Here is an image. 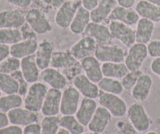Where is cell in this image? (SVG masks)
I'll list each match as a JSON object with an SVG mask.
<instances>
[{
	"label": "cell",
	"mask_w": 160,
	"mask_h": 134,
	"mask_svg": "<svg viewBox=\"0 0 160 134\" xmlns=\"http://www.w3.org/2000/svg\"><path fill=\"white\" fill-rule=\"evenodd\" d=\"M78 61L70 53V51H54L52 56L50 67L56 69L68 68L74 65Z\"/></svg>",
	"instance_id": "29"
},
{
	"label": "cell",
	"mask_w": 160,
	"mask_h": 134,
	"mask_svg": "<svg viewBox=\"0 0 160 134\" xmlns=\"http://www.w3.org/2000/svg\"><path fill=\"white\" fill-rule=\"evenodd\" d=\"M26 23L37 35H45L52 31V25L45 12L38 8H31L26 12Z\"/></svg>",
	"instance_id": "5"
},
{
	"label": "cell",
	"mask_w": 160,
	"mask_h": 134,
	"mask_svg": "<svg viewBox=\"0 0 160 134\" xmlns=\"http://www.w3.org/2000/svg\"><path fill=\"white\" fill-rule=\"evenodd\" d=\"M23 134H41V125L35 122L27 126L23 129Z\"/></svg>",
	"instance_id": "46"
},
{
	"label": "cell",
	"mask_w": 160,
	"mask_h": 134,
	"mask_svg": "<svg viewBox=\"0 0 160 134\" xmlns=\"http://www.w3.org/2000/svg\"><path fill=\"white\" fill-rule=\"evenodd\" d=\"M102 71L104 77L121 79L127 75L129 70L123 62H106L102 64Z\"/></svg>",
	"instance_id": "30"
},
{
	"label": "cell",
	"mask_w": 160,
	"mask_h": 134,
	"mask_svg": "<svg viewBox=\"0 0 160 134\" xmlns=\"http://www.w3.org/2000/svg\"><path fill=\"white\" fill-rule=\"evenodd\" d=\"M152 78L148 74L142 73L131 89V96L137 102H144L148 99L152 88Z\"/></svg>",
	"instance_id": "16"
},
{
	"label": "cell",
	"mask_w": 160,
	"mask_h": 134,
	"mask_svg": "<svg viewBox=\"0 0 160 134\" xmlns=\"http://www.w3.org/2000/svg\"><path fill=\"white\" fill-rule=\"evenodd\" d=\"M23 40L20 29L0 28V44L12 46Z\"/></svg>",
	"instance_id": "34"
},
{
	"label": "cell",
	"mask_w": 160,
	"mask_h": 134,
	"mask_svg": "<svg viewBox=\"0 0 160 134\" xmlns=\"http://www.w3.org/2000/svg\"><path fill=\"white\" fill-rule=\"evenodd\" d=\"M18 83L11 75L0 73V91L6 95L16 94L19 92Z\"/></svg>",
	"instance_id": "35"
},
{
	"label": "cell",
	"mask_w": 160,
	"mask_h": 134,
	"mask_svg": "<svg viewBox=\"0 0 160 134\" xmlns=\"http://www.w3.org/2000/svg\"><path fill=\"white\" fill-rule=\"evenodd\" d=\"M9 118L6 113L0 112V129L9 126Z\"/></svg>",
	"instance_id": "52"
},
{
	"label": "cell",
	"mask_w": 160,
	"mask_h": 134,
	"mask_svg": "<svg viewBox=\"0 0 160 134\" xmlns=\"http://www.w3.org/2000/svg\"><path fill=\"white\" fill-rule=\"evenodd\" d=\"M0 134H23V129L19 126L12 125L0 129Z\"/></svg>",
	"instance_id": "44"
},
{
	"label": "cell",
	"mask_w": 160,
	"mask_h": 134,
	"mask_svg": "<svg viewBox=\"0 0 160 134\" xmlns=\"http://www.w3.org/2000/svg\"><path fill=\"white\" fill-rule=\"evenodd\" d=\"M145 134H159V133L156 131H149V132H147Z\"/></svg>",
	"instance_id": "55"
},
{
	"label": "cell",
	"mask_w": 160,
	"mask_h": 134,
	"mask_svg": "<svg viewBox=\"0 0 160 134\" xmlns=\"http://www.w3.org/2000/svg\"><path fill=\"white\" fill-rule=\"evenodd\" d=\"M59 125L60 127L68 130L71 134L84 133V126L78 120L74 115H62L59 119Z\"/></svg>",
	"instance_id": "33"
},
{
	"label": "cell",
	"mask_w": 160,
	"mask_h": 134,
	"mask_svg": "<svg viewBox=\"0 0 160 134\" xmlns=\"http://www.w3.org/2000/svg\"><path fill=\"white\" fill-rule=\"evenodd\" d=\"M147 48L151 57H160V40H151L147 44Z\"/></svg>",
	"instance_id": "41"
},
{
	"label": "cell",
	"mask_w": 160,
	"mask_h": 134,
	"mask_svg": "<svg viewBox=\"0 0 160 134\" xmlns=\"http://www.w3.org/2000/svg\"><path fill=\"white\" fill-rule=\"evenodd\" d=\"M109 19L111 20L122 22L129 26H133L137 24L140 19V16L136 12L135 9L117 6L112 11Z\"/></svg>",
	"instance_id": "22"
},
{
	"label": "cell",
	"mask_w": 160,
	"mask_h": 134,
	"mask_svg": "<svg viewBox=\"0 0 160 134\" xmlns=\"http://www.w3.org/2000/svg\"><path fill=\"white\" fill-rule=\"evenodd\" d=\"M126 54L127 53L124 49L119 46L105 44L97 46L94 56L100 62L121 63L124 62Z\"/></svg>",
	"instance_id": "6"
},
{
	"label": "cell",
	"mask_w": 160,
	"mask_h": 134,
	"mask_svg": "<svg viewBox=\"0 0 160 134\" xmlns=\"http://www.w3.org/2000/svg\"><path fill=\"white\" fill-rule=\"evenodd\" d=\"M45 6L51 7L52 9H59L62 4L66 2V0H42Z\"/></svg>",
	"instance_id": "49"
},
{
	"label": "cell",
	"mask_w": 160,
	"mask_h": 134,
	"mask_svg": "<svg viewBox=\"0 0 160 134\" xmlns=\"http://www.w3.org/2000/svg\"><path fill=\"white\" fill-rule=\"evenodd\" d=\"M83 35L95 39L98 45L109 44L112 39L109 27L92 21L89 23Z\"/></svg>",
	"instance_id": "13"
},
{
	"label": "cell",
	"mask_w": 160,
	"mask_h": 134,
	"mask_svg": "<svg viewBox=\"0 0 160 134\" xmlns=\"http://www.w3.org/2000/svg\"><path fill=\"white\" fill-rule=\"evenodd\" d=\"M72 82L73 86L84 97L95 100L100 96V89L98 84L93 83L84 74L77 76Z\"/></svg>",
	"instance_id": "15"
},
{
	"label": "cell",
	"mask_w": 160,
	"mask_h": 134,
	"mask_svg": "<svg viewBox=\"0 0 160 134\" xmlns=\"http://www.w3.org/2000/svg\"><path fill=\"white\" fill-rule=\"evenodd\" d=\"M9 123L19 126H27L32 123L38 122V116L37 113L31 111L25 108H17L7 113Z\"/></svg>",
	"instance_id": "14"
},
{
	"label": "cell",
	"mask_w": 160,
	"mask_h": 134,
	"mask_svg": "<svg viewBox=\"0 0 160 134\" xmlns=\"http://www.w3.org/2000/svg\"><path fill=\"white\" fill-rule=\"evenodd\" d=\"M48 90V86L45 83L41 82L32 83L23 100L24 108L35 113L41 111Z\"/></svg>",
	"instance_id": "1"
},
{
	"label": "cell",
	"mask_w": 160,
	"mask_h": 134,
	"mask_svg": "<svg viewBox=\"0 0 160 134\" xmlns=\"http://www.w3.org/2000/svg\"><path fill=\"white\" fill-rule=\"evenodd\" d=\"M136 0H117L118 6L125 8H132Z\"/></svg>",
	"instance_id": "51"
},
{
	"label": "cell",
	"mask_w": 160,
	"mask_h": 134,
	"mask_svg": "<svg viewBox=\"0 0 160 134\" xmlns=\"http://www.w3.org/2000/svg\"><path fill=\"white\" fill-rule=\"evenodd\" d=\"M83 71L82 67H81V64L80 61L77 62L74 65H73L72 67H68V68L63 69L62 72V73L65 75V77L67 78V79L69 81H73L77 76H78L79 75H81V72Z\"/></svg>",
	"instance_id": "40"
},
{
	"label": "cell",
	"mask_w": 160,
	"mask_h": 134,
	"mask_svg": "<svg viewBox=\"0 0 160 134\" xmlns=\"http://www.w3.org/2000/svg\"><path fill=\"white\" fill-rule=\"evenodd\" d=\"M147 1L150 2V3H153V4L156 5V6H159L160 7V0H147Z\"/></svg>",
	"instance_id": "54"
},
{
	"label": "cell",
	"mask_w": 160,
	"mask_h": 134,
	"mask_svg": "<svg viewBox=\"0 0 160 134\" xmlns=\"http://www.w3.org/2000/svg\"><path fill=\"white\" fill-rule=\"evenodd\" d=\"M98 103L100 106L107 109L112 117L122 118L128 111L126 102L119 95L103 92L98 97Z\"/></svg>",
	"instance_id": "4"
},
{
	"label": "cell",
	"mask_w": 160,
	"mask_h": 134,
	"mask_svg": "<svg viewBox=\"0 0 160 134\" xmlns=\"http://www.w3.org/2000/svg\"><path fill=\"white\" fill-rule=\"evenodd\" d=\"M127 115L130 123L140 133L147 132L151 127V119L141 102H134L128 108Z\"/></svg>",
	"instance_id": "2"
},
{
	"label": "cell",
	"mask_w": 160,
	"mask_h": 134,
	"mask_svg": "<svg viewBox=\"0 0 160 134\" xmlns=\"http://www.w3.org/2000/svg\"><path fill=\"white\" fill-rule=\"evenodd\" d=\"M25 23L26 12L22 9H6L0 12V28L20 29Z\"/></svg>",
	"instance_id": "10"
},
{
	"label": "cell",
	"mask_w": 160,
	"mask_h": 134,
	"mask_svg": "<svg viewBox=\"0 0 160 134\" xmlns=\"http://www.w3.org/2000/svg\"><path fill=\"white\" fill-rule=\"evenodd\" d=\"M20 71L28 83L32 84L38 82L41 73L34 54L20 60Z\"/></svg>",
	"instance_id": "23"
},
{
	"label": "cell",
	"mask_w": 160,
	"mask_h": 134,
	"mask_svg": "<svg viewBox=\"0 0 160 134\" xmlns=\"http://www.w3.org/2000/svg\"><path fill=\"white\" fill-rule=\"evenodd\" d=\"M41 134H56L60 128L59 118L56 116H45L41 122Z\"/></svg>",
	"instance_id": "36"
},
{
	"label": "cell",
	"mask_w": 160,
	"mask_h": 134,
	"mask_svg": "<svg viewBox=\"0 0 160 134\" xmlns=\"http://www.w3.org/2000/svg\"><path fill=\"white\" fill-rule=\"evenodd\" d=\"M20 69V60L10 56L0 64V73L11 75Z\"/></svg>",
	"instance_id": "37"
},
{
	"label": "cell",
	"mask_w": 160,
	"mask_h": 134,
	"mask_svg": "<svg viewBox=\"0 0 160 134\" xmlns=\"http://www.w3.org/2000/svg\"><path fill=\"white\" fill-rule=\"evenodd\" d=\"M62 90L60 89H48L41 112L44 116H56L60 113Z\"/></svg>",
	"instance_id": "12"
},
{
	"label": "cell",
	"mask_w": 160,
	"mask_h": 134,
	"mask_svg": "<svg viewBox=\"0 0 160 134\" xmlns=\"http://www.w3.org/2000/svg\"><path fill=\"white\" fill-rule=\"evenodd\" d=\"M97 108L98 104L95 99L84 97L80 103L79 108L75 114V116L84 126H88Z\"/></svg>",
	"instance_id": "21"
},
{
	"label": "cell",
	"mask_w": 160,
	"mask_h": 134,
	"mask_svg": "<svg viewBox=\"0 0 160 134\" xmlns=\"http://www.w3.org/2000/svg\"><path fill=\"white\" fill-rule=\"evenodd\" d=\"M135 10L142 18L148 19L154 23L160 22V7L147 0H140L136 4Z\"/></svg>",
	"instance_id": "26"
},
{
	"label": "cell",
	"mask_w": 160,
	"mask_h": 134,
	"mask_svg": "<svg viewBox=\"0 0 160 134\" xmlns=\"http://www.w3.org/2000/svg\"><path fill=\"white\" fill-rule=\"evenodd\" d=\"M142 73V72L141 71H137V72H130L129 71L127 75L121 78V83L123 89L128 91L131 90L133 87L135 86L136 83Z\"/></svg>",
	"instance_id": "38"
},
{
	"label": "cell",
	"mask_w": 160,
	"mask_h": 134,
	"mask_svg": "<svg viewBox=\"0 0 160 134\" xmlns=\"http://www.w3.org/2000/svg\"><path fill=\"white\" fill-rule=\"evenodd\" d=\"M56 134H71V133H70L68 130H66V129L60 127V128L59 129V130H58L57 133Z\"/></svg>",
	"instance_id": "53"
},
{
	"label": "cell",
	"mask_w": 160,
	"mask_h": 134,
	"mask_svg": "<svg viewBox=\"0 0 160 134\" xmlns=\"http://www.w3.org/2000/svg\"><path fill=\"white\" fill-rule=\"evenodd\" d=\"M80 62L84 75L93 83L98 84L104 77L102 71V64L95 56H87Z\"/></svg>",
	"instance_id": "19"
},
{
	"label": "cell",
	"mask_w": 160,
	"mask_h": 134,
	"mask_svg": "<svg viewBox=\"0 0 160 134\" xmlns=\"http://www.w3.org/2000/svg\"><path fill=\"white\" fill-rule=\"evenodd\" d=\"M100 0H81V4L83 7L89 11H92L98 6Z\"/></svg>",
	"instance_id": "50"
},
{
	"label": "cell",
	"mask_w": 160,
	"mask_h": 134,
	"mask_svg": "<svg viewBox=\"0 0 160 134\" xmlns=\"http://www.w3.org/2000/svg\"><path fill=\"white\" fill-rule=\"evenodd\" d=\"M20 29V31H21L23 40H26V39H36L37 34L31 29V28L28 25V24L25 23Z\"/></svg>",
	"instance_id": "43"
},
{
	"label": "cell",
	"mask_w": 160,
	"mask_h": 134,
	"mask_svg": "<svg viewBox=\"0 0 160 134\" xmlns=\"http://www.w3.org/2000/svg\"><path fill=\"white\" fill-rule=\"evenodd\" d=\"M148 56L146 44L135 42L127 52L124 64L130 72L140 71L142 64Z\"/></svg>",
	"instance_id": "3"
},
{
	"label": "cell",
	"mask_w": 160,
	"mask_h": 134,
	"mask_svg": "<svg viewBox=\"0 0 160 134\" xmlns=\"http://www.w3.org/2000/svg\"><path fill=\"white\" fill-rule=\"evenodd\" d=\"M150 68L152 73L157 75L160 78V57L154 58L153 61H152Z\"/></svg>",
	"instance_id": "48"
},
{
	"label": "cell",
	"mask_w": 160,
	"mask_h": 134,
	"mask_svg": "<svg viewBox=\"0 0 160 134\" xmlns=\"http://www.w3.org/2000/svg\"><path fill=\"white\" fill-rule=\"evenodd\" d=\"M98 86L100 90L102 92L115 94V95L120 96L124 90L121 81L117 78H108V77H103L101 81L98 83Z\"/></svg>",
	"instance_id": "32"
},
{
	"label": "cell",
	"mask_w": 160,
	"mask_h": 134,
	"mask_svg": "<svg viewBox=\"0 0 160 134\" xmlns=\"http://www.w3.org/2000/svg\"><path fill=\"white\" fill-rule=\"evenodd\" d=\"M36 39L22 40L14 45L10 46V56L21 60L35 53L38 48Z\"/></svg>",
	"instance_id": "24"
},
{
	"label": "cell",
	"mask_w": 160,
	"mask_h": 134,
	"mask_svg": "<svg viewBox=\"0 0 160 134\" xmlns=\"http://www.w3.org/2000/svg\"><path fill=\"white\" fill-rule=\"evenodd\" d=\"M23 105V100L20 94H9L0 97V112L7 114L11 110L20 108Z\"/></svg>",
	"instance_id": "31"
},
{
	"label": "cell",
	"mask_w": 160,
	"mask_h": 134,
	"mask_svg": "<svg viewBox=\"0 0 160 134\" xmlns=\"http://www.w3.org/2000/svg\"><path fill=\"white\" fill-rule=\"evenodd\" d=\"M109 28L112 39L120 41L126 47H131L136 42L135 31L129 25L117 20H111Z\"/></svg>",
	"instance_id": "8"
},
{
	"label": "cell",
	"mask_w": 160,
	"mask_h": 134,
	"mask_svg": "<svg viewBox=\"0 0 160 134\" xmlns=\"http://www.w3.org/2000/svg\"><path fill=\"white\" fill-rule=\"evenodd\" d=\"M81 95L73 86H70L63 89L60 105V113L62 115L76 114L81 103Z\"/></svg>",
	"instance_id": "9"
},
{
	"label": "cell",
	"mask_w": 160,
	"mask_h": 134,
	"mask_svg": "<svg viewBox=\"0 0 160 134\" xmlns=\"http://www.w3.org/2000/svg\"><path fill=\"white\" fill-rule=\"evenodd\" d=\"M117 128H118L120 134H140V132L138 131L130 122H120L117 123Z\"/></svg>",
	"instance_id": "42"
},
{
	"label": "cell",
	"mask_w": 160,
	"mask_h": 134,
	"mask_svg": "<svg viewBox=\"0 0 160 134\" xmlns=\"http://www.w3.org/2000/svg\"><path fill=\"white\" fill-rule=\"evenodd\" d=\"M81 6V2L77 0H67L58 9L55 15L56 25L62 29L70 28L75 17L78 8Z\"/></svg>",
	"instance_id": "7"
},
{
	"label": "cell",
	"mask_w": 160,
	"mask_h": 134,
	"mask_svg": "<svg viewBox=\"0 0 160 134\" xmlns=\"http://www.w3.org/2000/svg\"><path fill=\"white\" fill-rule=\"evenodd\" d=\"M112 117V115L107 109L102 106L98 107L88 125V129L92 133H102L111 122Z\"/></svg>",
	"instance_id": "17"
},
{
	"label": "cell",
	"mask_w": 160,
	"mask_h": 134,
	"mask_svg": "<svg viewBox=\"0 0 160 134\" xmlns=\"http://www.w3.org/2000/svg\"><path fill=\"white\" fill-rule=\"evenodd\" d=\"M2 97V92L0 91V97Z\"/></svg>",
	"instance_id": "57"
},
{
	"label": "cell",
	"mask_w": 160,
	"mask_h": 134,
	"mask_svg": "<svg viewBox=\"0 0 160 134\" xmlns=\"http://www.w3.org/2000/svg\"><path fill=\"white\" fill-rule=\"evenodd\" d=\"M11 75H12V76L17 80V83H18L19 84V86H20V88H19L18 94H20V95L22 96V97L26 95L27 92H28V88H29L28 87V83L25 80L24 77H23L20 69V70L17 71V72H13L12 74H11Z\"/></svg>",
	"instance_id": "39"
},
{
	"label": "cell",
	"mask_w": 160,
	"mask_h": 134,
	"mask_svg": "<svg viewBox=\"0 0 160 134\" xmlns=\"http://www.w3.org/2000/svg\"><path fill=\"white\" fill-rule=\"evenodd\" d=\"M155 29V23L145 18L139 19L135 30L136 42L148 44L151 41Z\"/></svg>",
	"instance_id": "28"
},
{
	"label": "cell",
	"mask_w": 160,
	"mask_h": 134,
	"mask_svg": "<svg viewBox=\"0 0 160 134\" xmlns=\"http://www.w3.org/2000/svg\"><path fill=\"white\" fill-rule=\"evenodd\" d=\"M10 56V46L0 44V64Z\"/></svg>",
	"instance_id": "47"
},
{
	"label": "cell",
	"mask_w": 160,
	"mask_h": 134,
	"mask_svg": "<svg viewBox=\"0 0 160 134\" xmlns=\"http://www.w3.org/2000/svg\"><path fill=\"white\" fill-rule=\"evenodd\" d=\"M40 76L44 83L53 89L62 90L67 87L68 83V80L62 72L52 67L42 70Z\"/></svg>",
	"instance_id": "18"
},
{
	"label": "cell",
	"mask_w": 160,
	"mask_h": 134,
	"mask_svg": "<svg viewBox=\"0 0 160 134\" xmlns=\"http://www.w3.org/2000/svg\"><path fill=\"white\" fill-rule=\"evenodd\" d=\"M117 4V2L116 0H100L98 6L90 11L91 20L95 23L102 24L109 18Z\"/></svg>",
	"instance_id": "25"
},
{
	"label": "cell",
	"mask_w": 160,
	"mask_h": 134,
	"mask_svg": "<svg viewBox=\"0 0 160 134\" xmlns=\"http://www.w3.org/2000/svg\"><path fill=\"white\" fill-rule=\"evenodd\" d=\"M54 53V45L48 40H43L38 44L34 56L37 65L40 70L49 67L52 56Z\"/></svg>",
	"instance_id": "20"
},
{
	"label": "cell",
	"mask_w": 160,
	"mask_h": 134,
	"mask_svg": "<svg viewBox=\"0 0 160 134\" xmlns=\"http://www.w3.org/2000/svg\"><path fill=\"white\" fill-rule=\"evenodd\" d=\"M81 134H99V133H92V132H90L89 131L88 133H83Z\"/></svg>",
	"instance_id": "56"
},
{
	"label": "cell",
	"mask_w": 160,
	"mask_h": 134,
	"mask_svg": "<svg viewBox=\"0 0 160 134\" xmlns=\"http://www.w3.org/2000/svg\"><path fill=\"white\" fill-rule=\"evenodd\" d=\"M91 21L92 20H91L90 11L81 6L78 8L74 18L69 28L73 34L81 35L84 32L86 28Z\"/></svg>",
	"instance_id": "27"
},
{
	"label": "cell",
	"mask_w": 160,
	"mask_h": 134,
	"mask_svg": "<svg viewBox=\"0 0 160 134\" xmlns=\"http://www.w3.org/2000/svg\"><path fill=\"white\" fill-rule=\"evenodd\" d=\"M9 4L20 9H25L31 6L33 0H6Z\"/></svg>",
	"instance_id": "45"
},
{
	"label": "cell",
	"mask_w": 160,
	"mask_h": 134,
	"mask_svg": "<svg viewBox=\"0 0 160 134\" xmlns=\"http://www.w3.org/2000/svg\"><path fill=\"white\" fill-rule=\"evenodd\" d=\"M96 41L89 36L84 35L71 46L69 51L74 56L75 59L81 61L87 56H92L97 48Z\"/></svg>",
	"instance_id": "11"
}]
</instances>
